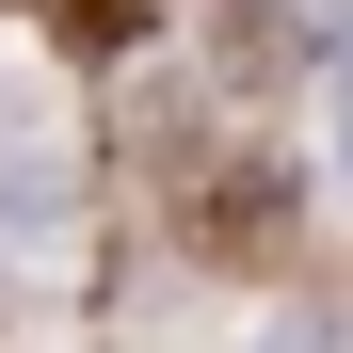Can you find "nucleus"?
I'll use <instances>...</instances> for the list:
<instances>
[{
  "instance_id": "1",
  "label": "nucleus",
  "mask_w": 353,
  "mask_h": 353,
  "mask_svg": "<svg viewBox=\"0 0 353 353\" xmlns=\"http://www.w3.org/2000/svg\"><path fill=\"white\" fill-rule=\"evenodd\" d=\"M321 161H337V193H353V48H337V81H321Z\"/></svg>"
}]
</instances>
